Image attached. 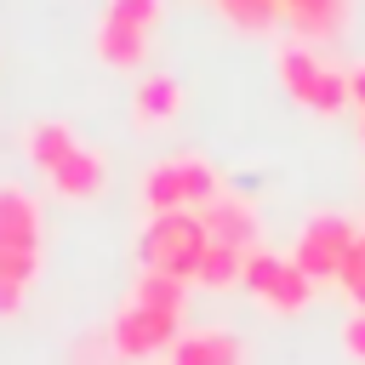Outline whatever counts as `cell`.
<instances>
[{"mask_svg": "<svg viewBox=\"0 0 365 365\" xmlns=\"http://www.w3.org/2000/svg\"><path fill=\"white\" fill-rule=\"evenodd\" d=\"M200 251H205V222H200V211H160V217H148V228H143V240H137L143 274H171V279H188V285H194Z\"/></svg>", "mask_w": 365, "mask_h": 365, "instance_id": "6da1fadb", "label": "cell"}, {"mask_svg": "<svg viewBox=\"0 0 365 365\" xmlns=\"http://www.w3.org/2000/svg\"><path fill=\"white\" fill-rule=\"evenodd\" d=\"M274 68H279V86L302 103V108H314V114H342L354 97H348V74L342 68H331L314 46H279L274 51Z\"/></svg>", "mask_w": 365, "mask_h": 365, "instance_id": "7a4b0ae2", "label": "cell"}, {"mask_svg": "<svg viewBox=\"0 0 365 365\" xmlns=\"http://www.w3.org/2000/svg\"><path fill=\"white\" fill-rule=\"evenodd\" d=\"M354 240H359V228L348 222V217H336V211H319V217H308V228L297 234V251H291V262L319 285V279H342V262H348V251H354Z\"/></svg>", "mask_w": 365, "mask_h": 365, "instance_id": "3957f363", "label": "cell"}, {"mask_svg": "<svg viewBox=\"0 0 365 365\" xmlns=\"http://www.w3.org/2000/svg\"><path fill=\"white\" fill-rule=\"evenodd\" d=\"M177 336H182V314H160V308H137V302H125V308L108 319L114 359H125V365L154 359L160 348H177Z\"/></svg>", "mask_w": 365, "mask_h": 365, "instance_id": "277c9868", "label": "cell"}, {"mask_svg": "<svg viewBox=\"0 0 365 365\" xmlns=\"http://www.w3.org/2000/svg\"><path fill=\"white\" fill-rule=\"evenodd\" d=\"M200 222H205V240H222V245H240V251L257 245V211H251L245 194H228L222 188L217 200L200 205Z\"/></svg>", "mask_w": 365, "mask_h": 365, "instance_id": "5b68a950", "label": "cell"}, {"mask_svg": "<svg viewBox=\"0 0 365 365\" xmlns=\"http://www.w3.org/2000/svg\"><path fill=\"white\" fill-rule=\"evenodd\" d=\"M279 23L297 40H331L348 29V0H279Z\"/></svg>", "mask_w": 365, "mask_h": 365, "instance_id": "8992f818", "label": "cell"}, {"mask_svg": "<svg viewBox=\"0 0 365 365\" xmlns=\"http://www.w3.org/2000/svg\"><path fill=\"white\" fill-rule=\"evenodd\" d=\"M46 177H51V188H57L63 200H97V194H103V182H108V165H103V154H97V148H86V143H80V148H74L57 171H46Z\"/></svg>", "mask_w": 365, "mask_h": 365, "instance_id": "52a82bcc", "label": "cell"}, {"mask_svg": "<svg viewBox=\"0 0 365 365\" xmlns=\"http://www.w3.org/2000/svg\"><path fill=\"white\" fill-rule=\"evenodd\" d=\"M177 108H182V86H177L171 74H143V80H137V91H131V120H137L143 131L177 120Z\"/></svg>", "mask_w": 365, "mask_h": 365, "instance_id": "ba28073f", "label": "cell"}, {"mask_svg": "<svg viewBox=\"0 0 365 365\" xmlns=\"http://www.w3.org/2000/svg\"><path fill=\"white\" fill-rule=\"evenodd\" d=\"M97 57L108 68H143L148 63V29L120 23V17H103L97 23Z\"/></svg>", "mask_w": 365, "mask_h": 365, "instance_id": "9c48e42d", "label": "cell"}, {"mask_svg": "<svg viewBox=\"0 0 365 365\" xmlns=\"http://www.w3.org/2000/svg\"><path fill=\"white\" fill-rule=\"evenodd\" d=\"M171 365H245V348L234 331H188L177 336Z\"/></svg>", "mask_w": 365, "mask_h": 365, "instance_id": "30bf717a", "label": "cell"}, {"mask_svg": "<svg viewBox=\"0 0 365 365\" xmlns=\"http://www.w3.org/2000/svg\"><path fill=\"white\" fill-rule=\"evenodd\" d=\"M0 240L40 245V200L23 194L17 182H0Z\"/></svg>", "mask_w": 365, "mask_h": 365, "instance_id": "8fae6325", "label": "cell"}, {"mask_svg": "<svg viewBox=\"0 0 365 365\" xmlns=\"http://www.w3.org/2000/svg\"><path fill=\"white\" fill-rule=\"evenodd\" d=\"M29 160L40 165V171H57L74 148H80V137H74V125H63V120H40V125H29Z\"/></svg>", "mask_w": 365, "mask_h": 365, "instance_id": "7c38bea8", "label": "cell"}, {"mask_svg": "<svg viewBox=\"0 0 365 365\" xmlns=\"http://www.w3.org/2000/svg\"><path fill=\"white\" fill-rule=\"evenodd\" d=\"M240 268H245V251H240V245L205 240L200 268H194V285H205V291H228V285H240Z\"/></svg>", "mask_w": 365, "mask_h": 365, "instance_id": "4fadbf2b", "label": "cell"}, {"mask_svg": "<svg viewBox=\"0 0 365 365\" xmlns=\"http://www.w3.org/2000/svg\"><path fill=\"white\" fill-rule=\"evenodd\" d=\"M143 205H148V217H160V211H188V205H182L177 160H165V165H148V171H143Z\"/></svg>", "mask_w": 365, "mask_h": 365, "instance_id": "5bb4252c", "label": "cell"}, {"mask_svg": "<svg viewBox=\"0 0 365 365\" xmlns=\"http://www.w3.org/2000/svg\"><path fill=\"white\" fill-rule=\"evenodd\" d=\"M177 177H182V205H188V211H200L205 200H217V194H222L217 171H211L200 154H177Z\"/></svg>", "mask_w": 365, "mask_h": 365, "instance_id": "9a60e30c", "label": "cell"}, {"mask_svg": "<svg viewBox=\"0 0 365 365\" xmlns=\"http://www.w3.org/2000/svg\"><path fill=\"white\" fill-rule=\"evenodd\" d=\"M262 302H268L274 314H302V308L314 302V279H308V274H302V268H297V262L285 257V274L274 279V291H268Z\"/></svg>", "mask_w": 365, "mask_h": 365, "instance_id": "2e32d148", "label": "cell"}, {"mask_svg": "<svg viewBox=\"0 0 365 365\" xmlns=\"http://www.w3.org/2000/svg\"><path fill=\"white\" fill-rule=\"evenodd\" d=\"M182 291H188V279H171V274H137L131 302H137V308H160V314H182Z\"/></svg>", "mask_w": 365, "mask_h": 365, "instance_id": "e0dca14e", "label": "cell"}, {"mask_svg": "<svg viewBox=\"0 0 365 365\" xmlns=\"http://www.w3.org/2000/svg\"><path fill=\"white\" fill-rule=\"evenodd\" d=\"M279 274H285V257H274V251L251 245V251H245V268H240V285H245L251 297H268Z\"/></svg>", "mask_w": 365, "mask_h": 365, "instance_id": "ac0fdd59", "label": "cell"}, {"mask_svg": "<svg viewBox=\"0 0 365 365\" xmlns=\"http://www.w3.org/2000/svg\"><path fill=\"white\" fill-rule=\"evenodd\" d=\"M217 6H222V17H228L234 29H245V34L279 23V0H217Z\"/></svg>", "mask_w": 365, "mask_h": 365, "instance_id": "d6986e66", "label": "cell"}, {"mask_svg": "<svg viewBox=\"0 0 365 365\" xmlns=\"http://www.w3.org/2000/svg\"><path fill=\"white\" fill-rule=\"evenodd\" d=\"M34 274H40V245L0 240V279H11V285H34Z\"/></svg>", "mask_w": 365, "mask_h": 365, "instance_id": "ffe728a7", "label": "cell"}, {"mask_svg": "<svg viewBox=\"0 0 365 365\" xmlns=\"http://www.w3.org/2000/svg\"><path fill=\"white\" fill-rule=\"evenodd\" d=\"M103 17L137 23V29H148V34H154V23H160V0H108V6H103Z\"/></svg>", "mask_w": 365, "mask_h": 365, "instance_id": "44dd1931", "label": "cell"}, {"mask_svg": "<svg viewBox=\"0 0 365 365\" xmlns=\"http://www.w3.org/2000/svg\"><path fill=\"white\" fill-rule=\"evenodd\" d=\"M74 365H114V342H108V325L74 348Z\"/></svg>", "mask_w": 365, "mask_h": 365, "instance_id": "7402d4cb", "label": "cell"}, {"mask_svg": "<svg viewBox=\"0 0 365 365\" xmlns=\"http://www.w3.org/2000/svg\"><path fill=\"white\" fill-rule=\"evenodd\" d=\"M342 354L365 365V308H354V314L342 319Z\"/></svg>", "mask_w": 365, "mask_h": 365, "instance_id": "603a6c76", "label": "cell"}, {"mask_svg": "<svg viewBox=\"0 0 365 365\" xmlns=\"http://www.w3.org/2000/svg\"><path fill=\"white\" fill-rule=\"evenodd\" d=\"M23 297H29V285H11V279H0V319L23 314Z\"/></svg>", "mask_w": 365, "mask_h": 365, "instance_id": "cb8c5ba5", "label": "cell"}, {"mask_svg": "<svg viewBox=\"0 0 365 365\" xmlns=\"http://www.w3.org/2000/svg\"><path fill=\"white\" fill-rule=\"evenodd\" d=\"M348 97H354V108L365 114V63H354V68H348Z\"/></svg>", "mask_w": 365, "mask_h": 365, "instance_id": "d4e9b609", "label": "cell"}, {"mask_svg": "<svg viewBox=\"0 0 365 365\" xmlns=\"http://www.w3.org/2000/svg\"><path fill=\"white\" fill-rule=\"evenodd\" d=\"M359 137H365V114H359Z\"/></svg>", "mask_w": 365, "mask_h": 365, "instance_id": "484cf974", "label": "cell"}]
</instances>
